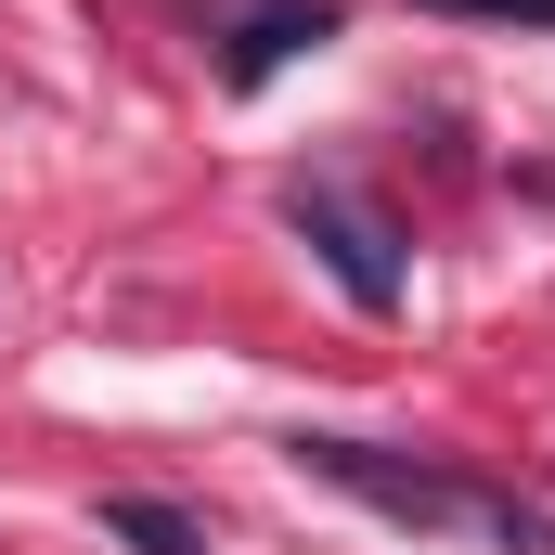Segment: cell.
<instances>
[{"mask_svg":"<svg viewBox=\"0 0 555 555\" xmlns=\"http://www.w3.org/2000/svg\"><path fill=\"white\" fill-rule=\"evenodd\" d=\"M284 452H297V478H323V491H349V504H375V517H401V530H491L504 555H555L543 504L478 491V478H452V465H426V452H375V439H284Z\"/></svg>","mask_w":555,"mask_h":555,"instance_id":"obj_1","label":"cell"},{"mask_svg":"<svg viewBox=\"0 0 555 555\" xmlns=\"http://www.w3.org/2000/svg\"><path fill=\"white\" fill-rule=\"evenodd\" d=\"M284 220L323 246V272L349 284V310H401V233H388L349 181H284Z\"/></svg>","mask_w":555,"mask_h":555,"instance_id":"obj_2","label":"cell"},{"mask_svg":"<svg viewBox=\"0 0 555 555\" xmlns=\"http://www.w3.org/2000/svg\"><path fill=\"white\" fill-rule=\"evenodd\" d=\"M336 39V0H259L233 39H220V91H259L272 65H297V52H323Z\"/></svg>","mask_w":555,"mask_h":555,"instance_id":"obj_3","label":"cell"},{"mask_svg":"<svg viewBox=\"0 0 555 555\" xmlns=\"http://www.w3.org/2000/svg\"><path fill=\"white\" fill-rule=\"evenodd\" d=\"M104 543H130V555H207V530H194L181 504H155V491H104Z\"/></svg>","mask_w":555,"mask_h":555,"instance_id":"obj_4","label":"cell"},{"mask_svg":"<svg viewBox=\"0 0 555 555\" xmlns=\"http://www.w3.org/2000/svg\"><path fill=\"white\" fill-rule=\"evenodd\" d=\"M426 13H465V26H555V0H426Z\"/></svg>","mask_w":555,"mask_h":555,"instance_id":"obj_5","label":"cell"}]
</instances>
